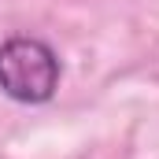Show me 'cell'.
Returning a JSON list of instances; mask_svg holds the SVG:
<instances>
[{"label":"cell","instance_id":"6da1fadb","mask_svg":"<svg viewBox=\"0 0 159 159\" xmlns=\"http://www.w3.org/2000/svg\"><path fill=\"white\" fill-rule=\"evenodd\" d=\"M59 78H63V67L48 41L15 34L0 44V93L7 100L26 107L48 104L59 89Z\"/></svg>","mask_w":159,"mask_h":159}]
</instances>
